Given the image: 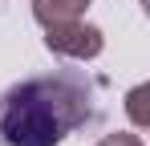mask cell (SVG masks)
<instances>
[{
    "mask_svg": "<svg viewBox=\"0 0 150 146\" xmlns=\"http://www.w3.org/2000/svg\"><path fill=\"white\" fill-rule=\"evenodd\" d=\"M146 94H150V85H134V89L126 94V110H130V118H134V126H138V130L150 122L146 106H142V101H146Z\"/></svg>",
    "mask_w": 150,
    "mask_h": 146,
    "instance_id": "cell-4",
    "label": "cell"
},
{
    "mask_svg": "<svg viewBox=\"0 0 150 146\" xmlns=\"http://www.w3.org/2000/svg\"><path fill=\"white\" fill-rule=\"evenodd\" d=\"M93 0H33V16L41 24H57V21H77Z\"/></svg>",
    "mask_w": 150,
    "mask_h": 146,
    "instance_id": "cell-3",
    "label": "cell"
},
{
    "mask_svg": "<svg viewBox=\"0 0 150 146\" xmlns=\"http://www.w3.org/2000/svg\"><path fill=\"white\" fill-rule=\"evenodd\" d=\"M89 118H93V81H85L81 73L25 77L0 94L4 146H61Z\"/></svg>",
    "mask_w": 150,
    "mask_h": 146,
    "instance_id": "cell-1",
    "label": "cell"
},
{
    "mask_svg": "<svg viewBox=\"0 0 150 146\" xmlns=\"http://www.w3.org/2000/svg\"><path fill=\"white\" fill-rule=\"evenodd\" d=\"M45 49L57 53V57H69V61H93L105 49V37H101L98 24H85L77 16V21L45 24Z\"/></svg>",
    "mask_w": 150,
    "mask_h": 146,
    "instance_id": "cell-2",
    "label": "cell"
},
{
    "mask_svg": "<svg viewBox=\"0 0 150 146\" xmlns=\"http://www.w3.org/2000/svg\"><path fill=\"white\" fill-rule=\"evenodd\" d=\"M98 146H142V138L138 134H105Z\"/></svg>",
    "mask_w": 150,
    "mask_h": 146,
    "instance_id": "cell-5",
    "label": "cell"
}]
</instances>
